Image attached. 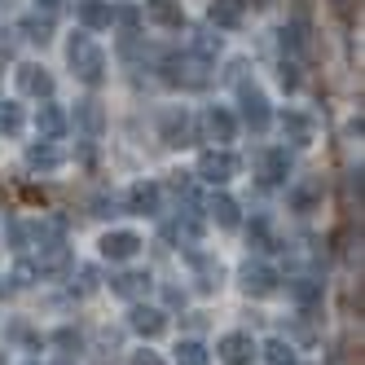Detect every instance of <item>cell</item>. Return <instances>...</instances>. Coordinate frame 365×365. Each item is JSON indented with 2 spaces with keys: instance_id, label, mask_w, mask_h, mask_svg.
Returning a JSON list of instances; mask_svg holds the SVG:
<instances>
[{
  "instance_id": "1",
  "label": "cell",
  "mask_w": 365,
  "mask_h": 365,
  "mask_svg": "<svg viewBox=\"0 0 365 365\" xmlns=\"http://www.w3.org/2000/svg\"><path fill=\"white\" fill-rule=\"evenodd\" d=\"M66 62L75 71V80H84V84H101V80H106V53H101L88 36H71Z\"/></svg>"
},
{
  "instance_id": "28",
  "label": "cell",
  "mask_w": 365,
  "mask_h": 365,
  "mask_svg": "<svg viewBox=\"0 0 365 365\" xmlns=\"http://www.w3.org/2000/svg\"><path fill=\"white\" fill-rule=\"evenodd\" d=\"M194 264H198V291H216L220 286V264L216 259H202V255H194Z\"/></svg>"
},
{
  "instance_id": "22",
  "label": "cell",
  "mask_w": 365,
  "mask_h": 365,
  "mask_svg": "<svg viewBox=\"0 0 365 365\" xmlns=\"http://www.w3.org/2000/svg\"><path fill=\"white\" fill-rule=\"evenodd\" d=\"M145 14L159 22V27H180L185 14H180V0H145Z\"/></svg>"
},
{
  "instance_id": "36",
  "label": "cell",
  "mask_w": 365,
  "mask_h": 365,
  "mask_svg": "<svg viewBox=\"0 0 365 365\" xmlns=\"http://www.w3.org/2000/svg\"><path fill=\"white\" fill-rule=\"evenodd\" d=\"M93 282H97V273H93V269H80V295L93 291Z\"/></svg>"
},
{
  "instance_id": "14",
  "label": "cell",
  "mask_w": 365,
  "mask_h": 365,
  "mask_svg": "<svg viewBox=\"0 0 365 365\" xmlns=\"http://www.w3.org/2000/svg\"><path fill=\"white\" fill-rule=\"evenodd\" d=\"M286 176H291V159H286V150H264L259 154V180L264 185H286Z\"/></svg>"
},
{
  "instance_id": "18",
  "label": "cell",
  "mask_w": 365,
  "mask_h": 365,
  "mask_svg": "<svg viewBox=\"0 0 365 365\" xmlns=\"http://www.w3.org/2000/svg\"><path fill=\"white\" fill-rule=\"evenodd\" d=\"M238 212H242V207L233 202L229 194H212V198H207V216H212L220 229H238Z\"/></svg>"
},
{
  "instance_id": "17",
  "label": "cell",
  "mask_w": 365,
  "mask_h": 365,
  "mask_svg": "<svg viewBox=\"0 0 365 365\" xmlns=\"http://www.w3.org/2000/svg\"><path fill=\"white\" fill-rule=\"evenodd\" d=\"M207 18H212L216 27H242L247 0H212V5H207Z\"/></svg>"
},
{
  "instance_id": "34",
  "label": "cell",
  "mask_w": 365,
  "mask_h": 365,
  "mask_svg": "<svg viewBox=\"0 0 365 365\" xmlns=\"http://www.w3.org/2000/svg\"><path fill=\"white\" fill-rule=\"evenodd\" d=\"M282 88H299V66L295 62H282Z\"/></svg>"
},
{
  "instance_id": "31",
  "label": "cell",
  "mask_w": 365,
  "mask_h": 365,
  "mask_svg": "<svg viewBox=\"0 0 365 365\" xmlns=\"http://www.w3.org/2000/svg\"><path fill=\"white\" fill-rule=\"evenodd\" d=\"M282 40L291 44V48H304V44H308V27H304V22H291V27L282 31Z\"/></svg>"
},
{
  "instance_id": "24",
  "label": "cell",
  "mask_w": 365,
  "mask_h": 365,
  "mask_svg": "<svg viewBox=\"0 0 365 365\" xmlns=\"http://www.w3.org/2000/svg\"><path fill=\"white\" fill-rule=\"evenodd\" d=\"M75 119L84 123V133H88V137H97L101 128H106V115H101L97 101H80V106H75Z\"/></svg>"
},
{
  "instance_id": "12",
  "label": "cell",
  "mask_w": 365,
  "mask_h": 365,
  "mask_svg": "<svg viewBox=\"0 0 365 365\" xmlns=\"http://www.w3.org/2000/svg\"><path fill=\"white\" fill-rule=\"evenodd\" d=\"M233 133H238V123H233V115H229L225 106H212V110L202 115V137H207V141L225 145V141H233Z\"/></svg>"
},
{
  "instance_id": "38",
  "label": "cell",
  "mask_w": 365,
  "mask_h": 365,
  "mask_svg": "<svg viewBox=\"0 0 365 365\" xmlns=\"http://www.w3.org/2000/svg\"><path fill=\"white\" fill-rule=\"evenodd\" d=\"M0 202H5V194H0Z\"/></svg>"
},
{
  "instance_id": "19",
  "label": "cell",
  "mask_w": 365,
  "mask_h": 365,
  "mask_svg": "<svg viewBox=\"0 0 365 365\" xmlns=\"http://www.w3.org/2000/svg\"><path fill=\"white\" fill-rule=\"evenodd\" d=\"M27 168H31V172H58V168H62L58 145H53V141H36V145L27 150Z\"/></svg>"
},
{
  "instance_id": "10",
  "label": "cell",
  "mask_w": 365,
  "mask_h": 365,
  "mask_svg": "<svg viewBox=\"0 0 365 365\" xmlns=\"http://www.w3.org/2000/svg\"><path fill=\"white\" fill-rule=\"evenodd\" d=\"M128 326H133L141 339H159L163 330H168V312H159V308H145V304H137L133 312H128Z\"/></svg>"
},
{
  "instance_id": "20",
  "label": "cell",
  "mask_w": 365,
  "mask_h": 365,
  "mask_svg": "<svg viewBox=\"0 0 365 365\" xmlns=\"http://www.w3.org/2000/svg\"><path fill=\"white\" fill-rule=\"evenodd\" d=\"M110 291H115L119 299H141V295L150 291V273H137V269H133V273H119V277L110 282Z\"/></svg>"
},
{
  "instance_id": "23",
  "label": "cell",
  "mask_w": 365,
  "mask_h": 365,
  "mask_svg": "<svg viewBox=\"0 0 365 365\" xmlns=\"http://www.w3.org/2000/svg\"><path fill=\"white\" fill-rule=\"evenodd\" d=\"M259 356H264V365H295V348L286 344V339H269L264 348H255Z\"/></svg>"
},
{
  "instance_id": "6",
  "label": "cell",
  "mask_w": 365,
  "mask_h": 365,
  "mask_svg": "<svg viewBox=\"0 0 365 365\" xmlns=\"http://www.w3.org/2000/svg\"><path fill=\"white\" fill-rule=\"evenodd\" d=\"M282 137L291 141V145H312L317 141V123H312V115H304V110H282Z\"/></svg>"
},
{
  "instance_id": "27",
  "label": "cell",
  "mask_w": 365,
  "mask_h": 365,
  "mask_svg": "<svg viewBox=\"0 0 365 365\" xmlns=\"http://www.w3.org/2000/svg\"><path fill=\"white\" fill-rule=\"evenodd\" d=\"M18 31L27 36L31 44H48V36H53V22H48V18H22Z\"/></svg>"
},
{
  "instance_id": "15",
  "label": "cell",
  "mask_w": 365,
  "mask_h": 365,
  "mask_svg": "<svg viewBox=\"0 0 365 365\" xmlns=\"http://www.w3.org/2000/svg\"><path fill=\"white\" fill-rule=\"evenodd\" d=\"M66 128H71V119H66L58 106H40V110H36V133H40V141L66 137Z\"/></svg>"
},
{
  "instance_id": "4",
  "label": "cell",
  "mask_w": 365,
  "mask_h": 365,
  "mask_svg": "<svg viewBox=\"0 0 365 365\" xmlns=\"http://www.w3.org/2000/svg\"><path fill=\"white\" fill-rule=\"evenodd\" d=\"M238 106H242V119H247L251 133H264V128H269L273 110H269V97L259 93L255 84H238Z\"/></svg>"
},
{
  "instance_id": "3",
  "label": "cell",
  "mask_w": 365,
  "mask_h": 365,
  "mask_svg": "<svg viewBox=\"0 0 365 365\" xmlns=\"http://www.w3.org/2000/svg\"><path fill=\"white\" fill-rule=\"evenodd\" d=\"M198 176L207 180V185H229L233 176H238V159H233L229 150H202L198 154Z\"/></svg>"
},
{
  "instance_id": "8",
  "label": "cell",
  "mask_w": 365,
  "mask_h": 365,
  "mask_svg": "<svg viewBox=\"0 0 365 365\" xmlns=\"http://www.w3.org/2000/svg\"><path fill=\"white\" fill-rule=\"evenodd\" d=\"M216 352H220L225 365H251V356H255V339L242 334V330H233V334H225L220 344H216Z\"/></svg>"
},
{
  "instance_id": "7",
  "label": "cell",
  "mask_w": 365,
  "mask_h": 365,
  "mask_svg": "<svg viewBox=\"0 0 365 365\" xmlns=\"http://www.w3.org/2000/svg\"><path fill=\"white\" fill-rule=\"evenodd\" d=\"M277 273L269 269V264H259V259H255V264H251V259H247V269H242V291L251 295V299H264V295H273L277 291Z\"/></svg>"
},
{
  "instance_id": "25",
  "label": "cell",
  "mask_w": 365,
  "mask_h": 365,
  "mask_svg": "<svg viewBox=\"0 0 365 365\" xmlns=\"http://www.w3.org/2000/svg\"><path fill=\"white\" fill-rule=\"evenodd\" d=\"M176 365H212V356L198 339H185V344H176Z\"/></svg>"
},
{
  "instance_id": "33",
  "label": "cell",
  "mask_w": 365,
  "mask_h": 365,
  "mask_svg": "<svg viewBox=\"0 0 365 365\" xmlns=\"http://www.w3.org/2000/svg\"><path fill=\"white\" fill-rule=\"evenodd\" d=\"M110 22H119V27H128V31H137L141 27V9H119V14H110Z\"/></svg>"
},
{
  "instance_id": "32",
  "label": "cell",
  "mask_w": 365,
  "mask_h": 365,
  "mask_svg": "<svg viewBox=\"0 0 365 365\" xmlns=\"http://www.w3.org/2000/svg\"><path fill=\"white\" fill-rule=\"evenodd\" d=\"M14 48H18V31H0V66L14 62Z\"/></svg>"
},
{
  "instance_id": "13",
  "label": "cell",
  "mask_w": 365,
  "mask_h": 365,
  "mask_svg": "<svg viewBox=\"0 0 365 365\" xmlns=\"http://www.w3.org/2000/svg\"><path fill=\"white\" fill-rule=\"evenodd\" d=\"M159 185L154 180H137L133 190H128V212H137V216H159Z\"/></svg>"
},
{
  "instance_id": "29",
  "label": "cell",
  "mask_w": 365,
  "mask_h": 365,
  "mask_svg": "<svg viewBox=\"0 0 365 365\" xmlns=\"http://www.w3.org/2000/svg\"><path fill=\"white\" fill-rule=\"evenodd\" d=\"M0 133H5V137H18V133H22V110H18V101H0Z\"/></svg>"
},
{
  "instance_id": "35",
  "label": "cell",
  "mask_w": 365,
  "mask_h": 365,
  "mask_svg": "<svg viewBox=\"0 0 365 365\" xmlns=\"http://www.w3.org/2000/svg\"><path fill=\"white\" fill-rule=\"evenodd\" d=\"M128 365H168V361H163L159 352H150V348H145V352H133V361H128Z\"/></svg>"
},
{
  "instance_id": "39",
  "label": "cell",
  "mask_w": 365,
  "mask_h": 365,
  "mask_svg": "<svg viewBox=\"0 0 365 365\" xmlns=\"http://www.w3.org/2000/svg\"><path fill=\"white\" fill-rule=\"evenodd\" d=\"M31 365H36V361H31Z\"/></svg>"
},
{
  "instance_id": "26",
  "label": "cell",
  "mask_w": 365,
  "mask_h": 365,
  "mask_svg": "<svg viewBox=\"0 0 365 365\" xmlns=\"http://www.w3.org/2000/svg\"><path fill=\"white\" fill-rule=\"evenodd\" d=\"M286 291H291V299H295V304H317V299H322V282H312V277H295L291 286H286Z\"/></svg>"
},
{
  "instance_id": "21",
  "label": "cell",
  "mask_w": 365,
  "mask_h": 365,
  "mask_svg": "<svg viewBox=\"0 0 365 365\" xmlns=\"http://www.w3.org/2000/svg\"><path fill=\"white\" fill-rule=\"evenodd\" d=\"M75 14H80V22H84V27L88 31H101V27H110V5H106V0H80V9H75Z\"/></svg>"
},
{
  "instance_id": "9",
  "label": "cell",
  "mask_w": 365,
  "mask_h": 365,
  "mask_svg": "<svg viewBox=\"0 0 365 365\" xmlns=\"http://www.w3.org/2000/svg\"><path fill=\"white\" fill-rule=\"evenodd\" d=\"M18 88L27 93V97H53V75H48L40 62H27V66H18Z\"/></svg>"
},
{
  "instance_id": "11",
  "label": "cell",
  "mask_w": 365,
  "mask_h": 365,
  "mask_svg": "<svg viewBox=\"0 0 365 365\" xmlns=\"http://www.w3.org/2000/svg\"><path fill=\"white\" fill-rule=\"evenodd\" d=\"M97 247H101V255H106V259L123 264V259H133L141 251V238H137V233H128V229H119V233H106Z\"/></svg>"
},
{
  "instance_id": "2",
  "label": "cell",
  "mask_w": 365,
  "mask_h": 365,
  "mask_svg": "<svg viewBox=\"0 0 365 365\" xmlns=\"http://www.w3.org/2000/svg\"><path fill=\"white\" fill-rule=\"evenodd\" d=\"M163 71H168V80H172V84H180V88H207V84H212L207 58H198V53L168 58V62H163Z\"/></svg>"
},
{
  "instance_id": "5",
  "label": "cell",
  "mask_w": 365,
  "mask_h": 365,
  "mask_svg": "<svg viewBox=\"0 0 365 365\" xmlns=\"http://www.w3.org/2000/svg\"><path fill=\"white\" fill-rule=\"evenodd\" d=\"M159 128H163V141H168L172 150L194 145V119H190V110H163Z\"/></svg>"
},
{
  "instance_id": "16",
  "label": "cell",
  "mask_w": 365,
  "mask_h": 365,
  "mask_svg": "<svg viewBox=\"0 0 365 365\" xmlns=\"http://www.w3.org/2000/svg\"><path fill=\"white\" fill-rule=\"evenodd\" d=\"M36 247H40V251H36V264H31L36 273H58V269L71 264V255H66V247H62L58 238H53V242H44V238H40Z\"/></svg>"
},
{
  "instance_id": "37",
  "label": "cell",
  "mask_w": 365,
  "mask_h": 365,
  "mask_svg": "<svg viewBox=\"0 0 365 365\" xmlns=\"http://www.w3.org/2000/svg\"><path fill=\"white\" fill-rule=\"evenodd\" d=\"M334 5H339V9H344V14H348V9H352V0H334Z\"/></svg>"
},
{
  "instance_id": "30",
  "label": "cell",
  "mask_w": 365,
  "mask_h": 365,
  "mask_svg": "<svg viewBox=\"0 0 365 365\" xmlns=\"http://www.w3.org/2000/svg\"><path fill=\"white\" fill-rule=\"evenodd\" d=\"M247 242H251L255 251H273V233H269V220H251V229H247Z\"/></svg>"
}]
</instances>
